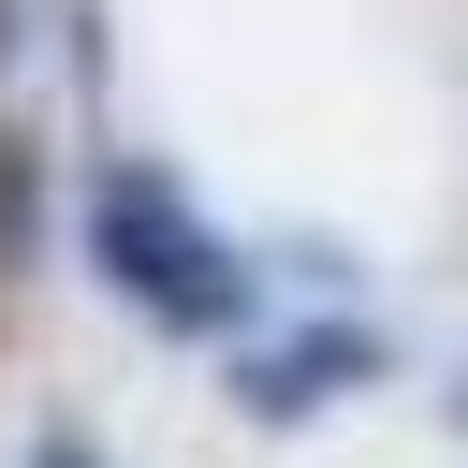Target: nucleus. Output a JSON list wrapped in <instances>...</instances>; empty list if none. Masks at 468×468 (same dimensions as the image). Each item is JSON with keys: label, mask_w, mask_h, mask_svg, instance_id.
Masks as SVG:
<instances>
[{"label": "nucleus", "mask_w": 468, "mask_h": 468, "mask_svg": "<svg viewBox=\"0 0 468 468\" xmlns=\"http://www.w3.org/2000/svg\"><path fill=\"white\" fill-rule=\"evenodd\" d=\"M29 468H88V453H73V439H44V453H29Z\"/></svg>", "instance_id": "nucleus-4"}, {"label": "nucleus", "mask_w": 468, "mask_h": 468, "mask_svg": "<svg viewBox=\"0 0 468 468\" xmlns=\"http://www.w3.org/2000/svg\"><path fill=\"white\" fill-rule=\"evenodd\" d=\"M29 205H44V161H29V132H0V278L29 263Z\"/></svg>", "instance_id": "nucleus-3"}, {"label": "nucleus", "mask_w": 468, "mask_h": 468, "mask_svg": "<svg viewBox=\"0 0 468 468\" xmlns=\"http://www.w3.org/2000/svg\"><path fill=\"white\" fill-rule=\"evenodd\" d=\"M0 58H15V0H0Z\"/></svg>", "instance_id": "nucleus-5"}, {"label": "nucleus", "mask_w": 468, "mask_h": 468, "mask_svg": "<svg viewBox=\"0 0 468 468\" xmlns=\"http://www.w3.org/2000/svg\"><path fill=\"white\" fill-rule=\"evenodd\" d=\"M88 263H102L146 322H176V336H234L249 292H263V278L176 205V176H146V161H117V176L88 190Z\"/></svg>", "instance_id": "nucleus-1"}, {"label": "nucleus", "mask_w": 468, "mask_h": 468, "mask_svg": "<svg viewBox=\"0 0 468 468\" xmlns=\"http://www.w3.org/2000/svg\"><path fill=\"white\" fill-rule=\"evenodd\" d=\"M366 366H380V336H366V322H322V336L249 351V380H234V395H249V424H307V410H336Z\"/></svg>", "instance_id": "nucleus-2"}]
</instances>
